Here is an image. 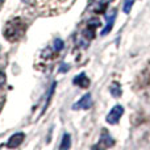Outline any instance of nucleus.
Listing matches in <instances>:
<instances>
[{
  "label": "nucleus",
  "instance_id": "7ed1b4c3",
  "mask_svg": "<svg viewBox=\"0 0 150 150\" xmlns=\"http://www.w3.org/2000/svg\"><path fill=\"white\" fill-rule=\"evenodd\" d=\"M122 113H124V108H122L121 105H115L113 108L111 109V112L108 113V116H107V122L108 124H117L120 120V117L122 116Z\"/></svg>",
  "mask_w": 150,
  "mask_h": 150
},
{
  "label": "nucleus",
  "instance_id": "f257e3e1",
  "mask_svg": "<svg viewBox=\"0 0 150 150\" xmlns=\"http://www.w3.org/2000/svg\"><path fill=\"white\" fill-rule=\"evenodd\" d=\"M26 30V24L21 18H13L8 21L4 29V37L11 42L18 41Z\"/></svg>",
  "mask_w": 150,
  "mask_h": 150
},
{
  "label": "nucleus",
  "instance_id": "39448f33",
  "mask_svg": "<svg viewBox=\"0 0 150 150\" xmlns=\"http://www.w3.org/2000/svg\"><path fill=\"white\" fill-rule=\"evenodd\" d=\"M24 138H25V134H24V133H21V132L15 133V134L8 140V142L5 144V146H7V148H17V146L24 141Z\"/></svg>",
  "mask_w": 150,
  "mask_h": 150
},
{
  "label": "nucleus",
  "instance_id": "20e7f679",
  "mask_svg": "<svg viewBox=\"0 0 150 150\" xmlns=\"http://www.w3.org/2000/svg\"><path fill=\"white\" fill-rule=\"evenodd\" d=\"M92 105V96L91 93H86L83 98H80V100H78L76 103L73 105V109L78 111V109H88Z\"/></svg>",
  "mask_w": 150,
  "mask_h": 150
},
{
  "label": "nucleus",
  "instance_id": "9d476101",
  "mask_svg": "<svg viewBox=\"0 0 150 150\" xmlns=\"http://www.w3.org/2000/svg\"><path fill=\"white\" fill-rule=\"evenodd\" d=\"M70 145H71V137H70V134H67V133H66V134L63 136V138H62L61 149H69V148H70Z\"/></svg>",
  "mask_w": 150,
  "mask_h": 150
},
{
  "label": "nucleus",
  "instance_id": "423d86ee",
  "mask_svg": "<svg viewBox=\"0 0 150 150\" xmlns=\"http://www.w3.org/2000/svg\"><path fill=\"white\" fill-rule=\"evenodd\" d=\"M105 18H107V25L104 26V29L101 30V36H105L109 30L112 29L113 26V23H115V18H116V11H109L108 15H105Z\"/></svg>",
  "mask_w": 150,
  "mask_h": 150
},
{
  "label": "nucleus",
  "instance_id": "f03ea898",
  "mask_svg": "<svg viewBox=\"0 0 150 150\" xmlns=\"http://www.w3.org/2000/svg\"><path fill=\"white\" fill-rule=\"evenodd\" d=\"M73 1L74 0H37V4L40 3V8L44 12L59 13L67 9L69 5H71Z\"/></svg>",
  "mask_w": 150,
  "mask_h": 150
},
{
  "label": "nucleus",
  "instance_id": "ddd939ff",
  "mask_svg": "<svg viewBox=\"0 0 150 150\" xmlns=\"http://www.w3.org/2000/svg\"><path fill=\"white\" fill-rule=\"evenodd\" d=\"M5 80H7V78H5V74L3 73L1 70H0V87H3V86L5 84Z\"/></svg>",
  "mask_w": 150,
  "mask_h": 150
},
{
  "label": "nucleus",
  "instance_id": "9b49d317",
  "mask_svg": "<svg viewBox=\"0 0 150 150\" xmlns=\"http://www.w3.org/2000/svg\"><path fill=\"white\" fill-rule=\"evenodd\" d=\"M133 3H134V0H125L124 5H122V11H124L125 13H129L133 7Z\"/></svg>",
  "mask_w": 150,
  "mask_h": 150
},
{
  "label": "nucleus",
  "instance_id": "1a4fd4ad",
  "mask_svg": "<svg viewBox=\"0 0 150 150\" xmlns=\"http://www.w3.org/2000/svg\"><path fill=\"white\" fill-rule=\"evenodd\" d=\"M100 141H101V142L105 144V146H112V145H113V138H112L107 132H104V133H103V136H101Z\"/></svg>",
  "mask_w": 150,
  "mask_h": 150
},
{
  "label": "nucleus",
  "instance_id": "0eeeda50",
  "mask_svg": "<svg viewBox=\"0 0 150 150\" xmlns=\"http://www.w3.org/2000/svg\"><path fill=\"white\" fill-rule=\"evenodd\" d=\"M73 83L76 86H79V87H82V88H87L88 86H90V79H88V76L84 73H82V74L76 75V76L74 78Z\"/></svg>",
  "mask_w": 150,
  "mask_h": 150
},
{
  "label": "nucleus",
  "instance_id": "6e6552de",
  "mask_svg": "<svg viewBox=\"0 0 150 150\" xmlns=\"http://www.w3.org/2000/svg\"><path fill=\"white\" fill-rule=\"evenodd\" d=\"M109 91H111L112 96H115V98H120V96H121V88H120L119 83H116V82L111 84V88H109Z\"/></svg>",
  "mask_w": 150,
  "mask_h": 150
},
{
  "label": "nucleus",
  "instance_id": "f8f14e48",
  "mask_svg": "<svg viewBox=\"0 0 150 150\" xmlns=\"http://www.w3.org/2000/svg\"><path fill=\"white\" fill-rule=\"evenodd\" d=\"M54 50L55 52H59V50H62L63 49V41L62 40H59V38H55L54 40Z\"/></svg>",
  "mask_w": 150,
  "mask_h": 150
}]
</instances>
